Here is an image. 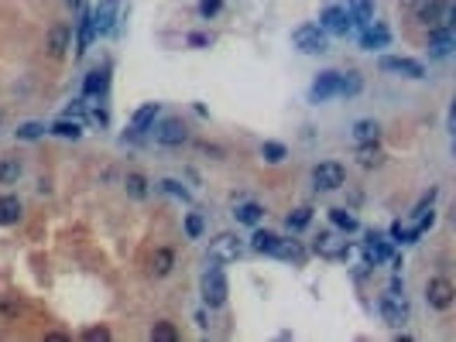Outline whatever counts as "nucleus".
Returning <instances> with one entry per match:
<instances>
[{"label": "nucleus", "instance_id": "4c0bfd02", "mask_svg": "<svg viewBox=\"0 0 456 342\" xmlns=\"http://www.w3.org/2000/svg\"><path fill=\"white\" fill-rule=\"evenodd\" d=\"M186 233H189L193 240H199V236H202V216L189 213V216H186Z\"/></svg>", "mask_w": 456, "mask_h": 342}, {"label": "nucleus", "instance_id": "39448f33", "mask_svg": "<svg viewBox=\"0 0 456 342\" xmlns=\"http://www.w3.org/2000/svg\"><path fill=\"white\" fill-rule=\"evenodd\" d=\"M425 301L436 311H450L456 301V287L450 278H432L425 284Z\"/></svg>", "mask_w": 456, "mask_h": 342}, {"label": "nucleus", "instance_id": "f8f14e48", "mask_svg": "<svg viewBox=\"0 0 456 342\" xmlns=\"http://www.w3.org/2000/svg\"><path fill=\"white\" fill-rule=\"evenodd\" d=\"M117 10H120V0H99V7L93 10V28H97L99 34L110 31L113 21H117Z\"/></svg>", "mask_w": 456, "mask_h": 342}, {"label": "nucleus", "instance_id": "aec40b11", "mask_svg": "<svg viewBox=\"0 0 456 342\" xmlns=\"http://www.w3.org/2000/svg\"><path fill=\"white\" fill-rule=\"evenodd\" d=\"M155 117H158V103H144V106L130 117V130H134V134H144L148 127L155 124Z\"/></svg>", "mask_w": 456, "mask_h": 342}, {"label": "nucleus", "instance_id": "ea45409f", "mask_svg": "<svg viewBox=\"0 0 456 342\" xmlns=\"http://www.w3.org/2000/svg\"><path fill=\"white\" fill-rule=\"evenodd\" d=\"M86 339H90V342H106V339H110V332H106V329H103V325H99V329H86Z\"/></svg>", "mask_w": 456, "mask_h": 342}, {"label": "nucleus", "instance_id": "1a4fd4ad", "mask_svg": "<svg viewBox=\"0 0 456 342\" xmlns=\"http://www.w3.org/2000/svg\"><path fill=\"white\" fill-rule=\"evenodd\" d=\"M350 14H347V7H326L323 10V21H319V28L329 34H347L350 31Z\"/></svg>", "mask_w": 456, "mask_h": 342}, {"label": "nucleus", "instance_id": "a19ab883", "mask_svg": "<svg viewBox=\"0 0 456 342\" xmlns=\"http://www.w3.org/2000/svg\"><path fill=\"white\" fill-rule=\"evenodd\" d=\"M199 10H202V17H213V14L220 10V0H202V7H199Z\"/></svg>", "mask_w": 456, "mask_h": 342}, {"label": "nucleus", "instance_id": "423d86ee", "mask_svg": "<svg viewBox=\"0 0 456 342\" xmlns=\"http://www.w3.org/2000/svg\"><path fill=\"white\" fill-rule=\"evenodd\" d=\"M155 141H158L162 148H182V144L189 141V127L182 124L179 117H168V120H162V127L155 130Z\"/></svg>", "mask_w": 456, "mask_h": 342}, {"label": "nucleus", "instance_id": "79ce46f5", "mask_svg": "<svg viewBox=\"0 0 456 342\" xmlns=\"http://www.w3.org/2000/svg\"><path fill=\"white\" fill-rule=\"evenodd\" d=\"M189 45H193V48H202V45H209V38H206V34H189Z\"/></svg>", "mask_w": 456, "mask_h": 342}, {"label": "nucleus", "instance_id": "20e7f679", "mask_svg": "<svg viewBox=\"0 0 456 342\" xmlns=\"http://www.w3.org/2000/svg\"><path fill=\"white\" fill-rule=\"evenodd\" d=\"M312 185L319 188V192H336V188H343L347 185L343 164H340V161H323V164H316V168H312Z\"/></svg>", "mask_w": 456, "mask_h": 342}, {"label": "nucleus", "instance_id": "37998d69", "mask_svg": "<svg viewBox=\"0 0 456 342\" xmlns=\"http://www.w3.org/2000/svg\"><path fill=\"white\" fill-rule=\"evenodd\" d=\"M76 3H79V0H69V7H76Z\"/></svg>", "mask_w": 456, "mask_h": 342}, {"label": "nucleus", "instance_id": "f704fd0d", "mask_svg": "<svg viewBox=\"0 0 456 342\" xmlns=\"http://www.w3.org/2000/svg\"><path fill=\"white\" fill-rule=\"evenodd\" d=\"M103 86H106V72H90V76H86V96H97L99 90H103Z\"/></svg>", "mask_w": 456, "mask_h": 342}, {"label": "nucleus", "instance_id": "c03bdc74", "mask_svg": "<svg viewBox=\"0 0 456 342\" xmlns=\"http://www.w3.org/2000/svg\"><path fill=\"white\" fill-rule=\"evenodd\" d=\"M0 124H4V117H0Z\"/></svg>", "mask_w": 456, "mask_h": 342}, {"label": "nucleus", "instance_id": "5701e85b", "mask_svg": "<svg viewBox=\"0 0 456 342\" xmlns=\"http://www.w3.org/2000/svg\"><path fill=\"white\" fill-rule=\"evenodd\" d=\"M21 171H25V164L18 157H0V185H14L21 178Z\"/></svg>", "mask_w": 456, "mask_h": 342}, {"label": "nucleus", "instance_id": "cd10ccee", "mask_svg": "<svg viewBox=\"0 0 456 342\" xmlns=\"http://www.w3.org/2000/svg\"><path fill=\"white\" fill-rule=\"evenodd\" d=\"M329 219H333V226H340L343 233H354V229H357V216H354L350 209H329Z\"/></svg>", "mask_w": 456, "mask_h": 342}, {"label": "nucleus", "instance_id": "9b49d317", "mask_svg": "<svg viewBox=\"0 0 456 342\" xmlns=\"http://www.w3.org/2000/svg\"><path fill=\"white\" fill-rule=\"evenodd\" d=\"M336 90H340V72H323V76L312 83L309 99H312V103H323V99H329V96H336Z\"/></svg>", "mask_w": 456, "mask_h": 342}, {"label": "nucleus", "instance_id": "9d476101", "mask_svg": "<svg viewBox=\"0 0 456 342\" xmlns=\"http://www.w3.org/2000/svg\"><path fill=\"white\" fill-rule=\"evenodd\" d=\"M381 72H394V76H405V79H422L425 69L422 62H415V59H381Z\"/></svg>", "mask_w": 456, "mask_h": 342}, {"label": "nucleus", "instance_id": "4468645a", "mask_svg": "<svg viewBox=\"0 0 456 342\" xmlns=\"http://www.w3.org/2000/svg\"><path fill=\"white\" fill-rule=\"evenodd\" d=\"M316 253L319 257H347V240H340L336 233H319L316 236Z\"/></svg>", "mask_w": 456, "mask_h": 342}, {"label": "nucleus", "instance_id": "4be33fe9", "mask_svg": "<svg viewBox=\"0 0 456 342\" xmlns=\"http://www.w3.org/2000/svg\"><path fill=\"white\" fill-rule=\"evenodd\" d=\"M347 14H350V21H357V24H371L374 21V3L371 0H350L347 3Z\"/></svg>", "mask_w": 456, "mask_h": 342}, {"label": "nucleus", "instance_id": "0eeeda50", "mask_svg": "<svg viewBox=\"0 0 456 342\" xmlns=\"http://www.w3.org/2000/svg\"><path fill=\"white\" fill-rule=\"evenodd\" d=\"M381 318L388 322V325H405V318H408V305H405V294H394V291H388V294H381Z\"/></svg>", "mask_w": 456, "mask_h": 342}, {"label": "nucleus", "instance_id": "6ab92c4d", "mask_svg": "<svg viewBox=\"0 0 456 342\" xmlns=\"http://www.w3.org/2000/svg\"><path fill=\"white\" fill-rule=\"evenodd\" d=\"M354 141L357 144H378L381 141V124L378 120H357L354 124Z\"/></svg>", "mask_w": 456, "mask_h": 342}, {"label": "nucleus", "instance_id": "b1692460", "mask_svg": "<svg viewBox=\"0 0 456 342\" xmlns=\"http://www.w3.org/2000/svg\"><path fill=\"white\" fill-rule=\"evenodd\" d=\"M381 161H385V155H381L378 144H357V164L360 168H378Z\"/></svg>", "mask_w": 456, "mask_h": 342}, {"label": "nucleus", "instance_id": "c85d7f7f", "mask_svg": "<svg viewBox=\"0 0 456 342\" xmlns=\"http://www.w3.org/2000/svg\"><path fill=\"white\" fill-rule=\"evenodd\" d=\"M151 342H179V329L172 322H155L151 325Z\"/></svg>", "mask_w": 456, "mask_h": 342}, {"label": "nucleus", "instance_id": "72a5a7b5", "mask_svg": "<svg viewBox=\"0 0 456 342\" xmlns=\"http://www.w3.org/2000/svg\"><path fill=\"white\" fill-rule=\"evenodd\" d=\"M309 222H312V209H309V206H302V209H295L292 216H289V229H305V226H309Z\"/></svg>", "mask_w": 456, "mask_h": 342}, {"label": "nucleus", "instance_id": "bb28decb", "mask_svg": "<svg viewBox=\"0 0 456 342\" xmlns=\"http://www.w3.org/2000/svg\"><path fill=\"white\" fill-rule=\"evenodd\" d=\"M124 188H127L130 199H148V178L137 175V171H130L127 178H124Z\"/></svg>", "mask_w": 456, "mask_h": 342}, {"label": "nucleus", "instance_id": "c756f323", "mask_svg": "<svg viewBox=\"0 0 456 342\" xmlns=\"http://www.w3.org/2000/svg\"><path fill=\"white\" fill-rule=\"evenodd\" d=\"M360 90H364V79H360L357 72L340 76V90H336V96H357Z\"/></svg>", "mask_w": 456, "mask_h": 342}, {"label": "nucleus", "instance_id": "2eb2a0df", "mask_svg": "<svg viewBox=\"0 0 456 342\" xmlns=\"http://www.w3.org/2000/svg\"><path fill=\"white\" fill-rule=\"evenodd\" d=\"M453 52V34L446 31V28H436V31L429 34V55L432 59H446Z\"/></svg>", "mask_w": 456, "mask_h": 342}, {"label": "nucleus", "instance_id": "412c9836", "mask_svg": "<svg viewBox=\"0 0 456 342\" xmlns=\"http://www.w3.org/2000/svg\"><path fill=\"white\" fill-rule=\"evenodd\" d=\"M21 219V199L18 195H0V226H14Z\"/></svg>", "mask_w": 456, "mask_h": 342}, {"label": "nucleus", "instance_id": "2f4dec72", "mask_svg": "<svg viewBox=\"0 0 456 342\" xmlns=\"http://www.w3.org/2000/svg\"><path fill=\"white\" fill-rule=\"evenodd\" d=\"M275 243H278V236H275V233H268V229H258V233H254V240H251V247L258 250V253H275Z\"/></svg>", "mask_w": 456, "mask_h": 342}, {"label": "nucleus", "instance_id": "7ed1b4c3", "mask_svg": "<svg viewBox=\"0 0 456 342\" xmlns=\"http://www.w3.org/2000/svg\"><path fill=\"white\" fill-rule=\"evenodd\" d=\"M292 45L302 55H323L326 52V31L319 24H302L292 31Z\"/></svg>", "mask_w": 456, "mask_h": 342}, {"label": "nucleus", "instance_id": "473e14b6", "mask_svg": "<svg viewBox=\"0 0 456 342\" xmlns=\"http://www.w3.org/2000/svg\"><path fill=\"white\" fill-rule=\"evenodd\" d=\"M275 257H285V260H302V250L292 240H278L275 243Z\"/></svg>", "mask_w": 456, "mask_h": 342}, {"label": "nucleus", "instance_id": "6e6552de", "mask_svg": "<svg viewBox=\"0 0 456 342\" xmlns=\"http://www.w3.org/2000/svg\"><path fill=\"white\" fill-rule=\"evenodd\" d=\"M45 48H48L52 59H62L65 52L72 48V28L69 24H52L48 34H45Z\"/></svg>", "mask_w": 456, "mask_h": 342}, {"label": "nucleus", "instance_id": "f03ea898", "mask_svg": "<svg viewBox=\"0 0 456 342\" xmlns=\"http://www.w3.org/2000/svg\"><path fill=\"white\" fill-rule=\"evenodd\" d=\"M227 278H223V271L220 267H209L206 274H202V298H206V305L209 308H223L227 305Z\"/></svg>", "mask_w": 456, "mask_h": 342}, {"label": "nucleus", "instance_id": "7c9ffc66", "mask_svg": "<svg viewBox=\"0 0 456 342\" xmlns=\"http://www.w3.org/2000/svg\"><path fill=\"white\" fill-rule=\"evenodd\" d=\"M285 155H289L285 144H275V141H264V144H261V157H264L268 164H282Z\"/></svg>", "mask_w": 456, "mask_h": 342}, {"label": "nucleus", "instance_id": "e433bc0d", "mask_svg": "<svg viewBox=\"0 0 456 342\" xmlns=\"http://www.w3.org/2000/svg\"><path fill=\"white\" fill-rule=\"evenodd\" d=\"M45 134V124H21L18 127V141H38Z\"/></svg>", "mask_w": 456, "mask_h": 342}, {"label": "nucleus", "instance_id": "f257e3e1", "mask_svg": "<svg viewBox=\"0 0 456 342\" xmlns=\"http://www.w3.org/2000/svg\"><path fill=\"white\" fill-rule=\"evenodd\" d=\"M415 17L425 28H453V3L450 0H415Z\"/></svg>", "mask_w": 456, "mask_h": 342}, {"label": "nucleus", "instance_id": "58836bf2", "mask_svg": "<svg viewBox=\"0 0 456 342\" xmlns=\"http://www.w3.org/2000/svg\"><path fill=\"white\" fill-rule=\"evenodd\" d=\"M162 188H165V192H172V195H179V199H189V192H186V188L179 185L175 178H165V182H162Z\"/></svg>", "mask_w": 456, "mask_h": 342}, {"label": "nucleus", "instance_id": "a878e982", "mask_svg": "<svg viewBox=\"0 0 456 342\" xmlns=\"http://www.w3.org/2000/svg\"><path fill=\"white\" fill-rule=\"evenodd\" d=\"M48 134L65 137V141H79V137H83V127L76 124V120H55V124L48 127Z\"/></svg>", "mask_w": 456, "mask_h": 342}, {"label": "nucleus", "instance_id": "a211bd4d", "mask_svg": "<svg viewBox=\"0 0 456 342\" xmlns=\"http://www.w3.org/2000/svg\"><path fill=\"white\" fill-rule=\"evenodd\" d=\"M364 253H367V260L381 264V260H388V257H391V247L385 243V236H381V233H367V243H364Z\"/></svg>", "mask_w": 456, "mask_h": 342}, {"label": "nucleus", "instance_id": "f3484780", "mask_svg": "<svg viewBox=\"0 0 456 342\" xmlns=\"http://www.w3.org/2000/svg\"><path fill=\"white\" fill-rule=\"evenodd\" d=\"M388 41H391V34H388V28H385V24H374V28L367 24V28H364V34H360V48H367V52L385 48Z\"/></svg>", "mask_w": 456, "mask_h": 342}, {"label": "nucleus", "instance_id": "c9c22d12", "mask_svg": "<svg viewBox=\"0 0 456 342\" xmlns=\"http://www.w3.org/2000/svg\"><path fill=\"white\" fill-rule=\"evenodd\" d=\"M0 311H4L7 318H18V315H21V301H18L14 294H0Z\"/></svg>", "mask_w": 456, "mask_h": 342}, {"label": "nucleus", "instance_id": "ddd939ff", "mask_svg": "<svg viewBox=\"0 0 456 342\" xmlns=\"http://www.w3.org/2000/svg\"><path fill=\"white\" fill-rule=\"evenodd\" d=\"M172 267H175V253L168 247H158L151 253V260H148V274H151V278H168Z\"/></svg>", "mask_w": 456, "mask_h": 342}, {"label": "nucleus", "instance_id": "393cba45", "mask_svg": "<svg viewBox=\"0 0 456 342\" xmlns=\"http://www.w3.org/2000/svg\"><path fill=\"white\" fill-rule=\"evenodd\" d=\"M233 216H237V222H247V226H258V222H261V216H264V209H261L258 202H240Z\"/></svg>", "mask_w": 456, "mask_h": 342}, {"label": "nucleus", "instance_id": "dca6fc26", "mask_svg": "<svg viewBox=\"0 0 456 342\" xmlns=\"http://www.w3.org/2000/svg\"><path fill=\"white\" fill-rule=\"evenodd\" d=\"M209 253H213L216 260H237V257H240V243H237V236L223 233V236H216V240H213Z\"/></svg>", "mask_w": 456, "mask_h": 342}]
</instances>
